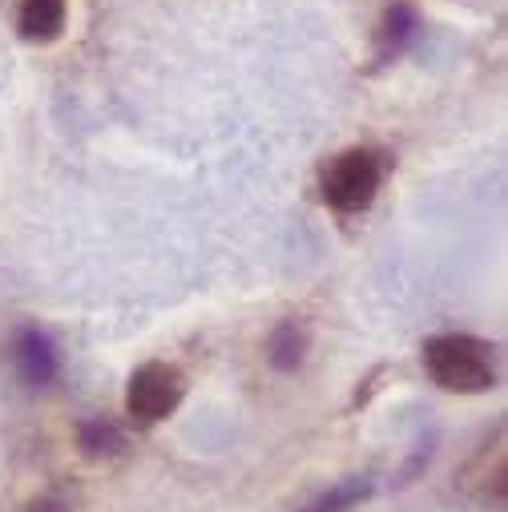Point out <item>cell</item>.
I'll list each match as a JSON object with an SVG mask.
<instances>
[{"label":"cell","mask_w":508,"mask_h":512,"mask_svg":"<svg viewBox=\"0 0 508 512\" xmlns=\"http://www.w3.org/2000/svg\"><path fill=\"white\" fill-rule=\"evenodd\" d=\"M303 355H307V331H303L295 319H287L283 327H275V335H271V343H267V359H271L279 371H295V367L303 363Z\"/></svg>","instance_id":"obj_7"},{"label":"cell","mask_w":508,"mask_h":512,"mask_svg":"<svg viewBox=\"0 0 508 512\" xmlns=\"http://www.w3.org/2000/svg\"><path fill=\"white\" fill-rule=\"evenodd\" d=\"M33 512H69V508H65L57 496H45V500H37V504H33Z\"/></svg>","instance_id":"obj_10"},{"label":"cell","mask_w":508,"mask_h":512,"mask_svg":"<svg viewBox=\"0 0 508 512\" xmlns=\"http://www.w3.org/2000/svg\"><path fill=\"white\" fill-rule=\"evenodd\" d=\"M379 178H384V166H379V154L371 150H347L339 154L327 174H323V198L331 210L339 214H359L371 206Z\"/></svg>","instance_id":"obj_2"},{"label":"cell","mask_w":508,"mask_h":512,"mask_svg":"<svg viewBox=\"0 0 508 512\" xmlns=\"http://www.w3.org/2000/svg\"><path fill=\"white\" fill-rule=\"evenodd\" d=\"M420 33V21H416V9L408 5V0H396V5L384 13V21H379L375 29V57L379 61H396Z\"/></svg>","instance_id":"obj_6"},{"label":"cell","mask_w":508,"mask_h":512,"mask_svg":"<svg viewBox=\"0 0 508 512\" xmlns=\"http://www.w3.org/2000/svg\"><path fill=\"white\" fill-rule=\"evenodd\" d=\"M182 396H186V379L174 363H142L130 375V388H125V408L142 424H158L174 416Z\"/></svg>","instance_id":"obj_3"},{"label":"cell","mask_w":508,"mask_h":512,"mask_svg":"<svg viewBox=\"0 0 508 512\" xmlns=\"http://www.w3.org/2000/svg\"><path fill=\"white\" fill-rule=\"evenodd\" d=\"M81 448H85V456H113L117 448H121V432L113 428V424H105V420H93V424H85L81 428Z\"/></svg>","instance_id":"obj_8"},{"label":"cell","mask_w":508,"mask_h":512,"mask_svg":"<svg viewBox=\"0 0 508 512\" xmlns=\"http://www.w3.org/2000/svg\"><path fill=\"white\" fill-rule=\"evenodd\" d=\"M13 363H17V375L33 388H45V383L57 379V347L41 335V331H21L17 343H13Z\"/></svg>","instance_id":"obj_4"},{"label":"cell","mask_w":508,"mask_h":512,"mask_svg":"<svg viewBox=\"0 0 508 512\" xmlns=\"http://www.w3.org/2000/svg\"><path fill=\"white\" fill-rule=\"evenodd\" d=\"M69 17V0H21L17 5V29L33 45H49L61 37Z\"/></svg>","instance_id":"obj_5"},{"label":"cell","mask_w":508,"mask_h":512,"mask_svg":"<svg viewBox=\"0 0 508 512\" xmlns=\"http://www.w3.org/2000/svg\"><path fill=\"white\" fill-rule=\"evenodd\" d=\"M424 367L444 392H484L496 383L492 347L472 335H436L424 343Z\"/></svg>","instance_id":"obj_1"},{"label":"cell","mask_w":508,"mask_h":512,"mask_svg":"<svg viewBox=\"0 0 508 512\" xmlns=\"http://www.w3.org/2000/svg\"><path fill=\"white\" fill-rule=\"evenodd\" d=\"M367 492V484H343V488H335V492H327L315 508H307V512H339V508H347V504H355L359 496Z\"/></svg>","instance_id":"obj_9"}]
</instances>
